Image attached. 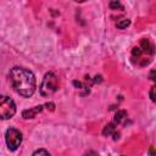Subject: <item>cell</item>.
<instances>
[{"instance_id": "1", "label": "cell", "mask_w": 156, "mask_h": 156, "mask_svg": "<svg viewBox=\"0 0 156 156\" xmlns=\"http://www.w3.org/2000/svg\"><path fill=\"white\" fill-rule=\"evenodd\" d=\"M10 80L13 89L23 98H29L34 94L37 88V79L32 71L15 66L10 71Z\"/></svg>"}, {"instance_id": "2", "label": "cell", "mask_w": 156, "mask_h": 156, "mask_svg": "<svg viewBox=\"0 0 156 156\" xmlns=\"http://www.w3.org/2000/svg\"><path fill=\"white\" fill-rule=\"evenodd\" d=\"M57 89H58V80H57L56 74L54 72H48L44 76L41 84H40V88H39L40 95L44 98L51 96L54 93H56Z\"/></svg>"}, {"instance_id": "3", "label": "cell", "mask_w": 156, "mask_h": 156, "mask_svg": "<svg viewBox=\"0 0 156 156\" xmlns=\"http://www.w3.org/2000/svg\"><path fill=\"white\" fill-rule=\"evenodd\" d=\"M16 113V104L9 96H0V117L2 119L12 118Z\"/></svg>"}, {"instance_id": "4", "label": "cell", "mask_w": 156, "mask_h": 156, "mask_svg": "<svg viewBox=\"0 0 156 156\" xmlns=\"http://www.w3.org/2000/svg\"><path fill=\"white\" fill-rule=\"evenodd\" d=\"M6 145L10 151H15L22 144V133L16 128H9L5 133Z\"/></svg>"}, {"instance_id": "5", "label": "cell", "mask_w": 156, "mask_h": 156, "mask_svg": "<svg viewBox=\"0 0 156 156\" xmlns=\"http://www.w3.org/2000/svg\"><path fill=\"white\" fill-rule=\"evenodd\" d=\"M44 106H45V105H38V106H34V107H32V108L24 110V111L22 112V117H23L24 119L34 118V117H35V116H37L38 113H40V112L43 111Z\"/></svg>"}, {"instance_id": "6", "label": "cell", "mask_w": 156, "mask_h": 156, "mask_svg": "<svg viewBox=\"0 0 156 156\" xmlns=\"http://www.w3.org/2000/svg\"><path fill=\"white\" fill-rule=\"evenodd\" d=\"M126 117H127V112H126L124 110H119V111L116 112V115H115V117H113V123H115L116 126H118V124H121V123L126 119Z\"/></svg>"}, {"instance_id": "7", "label": "cell", "mask_w": 156, "mask_h": 156, "mask_svg": "<svg viewBox=\"0 0 156 156\" xmlns=\"http://www.w3.org/2000/svg\"><path fill=\"white\" fill-rule=\"evenodd\" d=\"M116 124L112 122V123H108V124H106L105 127H104V129H102V135H105V136H111V135H113V133L116 132Z\"/></svg>"}, {"instance_id": "8", "label": "cell", "mask_w": 156, "mask_h": 156, "mask_svg": "<svg viewBox=\"0 0 156 156\" xmlns=\"http://www.w3.org/2000/svg\"><path fill=\"white\" fill-rule=\"evenodd\" d=\"M129 24H130V20H128V18H122V20H119V21L116 23V27H117L118 29H126Z\"/></svg>"}, {"instance_id": "9", "label": "cell", "mask_w": 156, "mask_h": 156, "mask_svg": "<svg viewBox=\"0 0 156 156\" xmlns=\"http://www.w3.org/2000/svg\"><path fill=\"white\" fill-rule=\"evenodd\" d=\"M110 9L111 10H124V6L118 0H111L110 1Z\"/></svg>"}, {"instance_id": "10", "label": "cell", "mask_w": 156, "mask_h": 156, "mask_svg": "<svg viewBox=\"0 0 156 156\" xmlns=\"http://www.w3.org/2000/svg\"><path fill=\"white\" fill-rule=\"evenodd\" d=\"M149 96H150L151 101L156 104V87H151V89L149 91Z\"/></svg>"}, {"instance_id": "11", "label": "cell", "mask_w": 156, "mask_h": 156, "mask_svg": "<svg viewBox=\"0 0 156 156\" xmlns=\"http://www.w3.org/2000/svg\"><path fill=\"white\" fill-rule=\"evenodd\" d=\"M35 155H50V152L45 149H39V150H35L33 152V156H35Z\"/></svg>"}, {"instance_id": "12", "label": "cell", "mask_w": 156, "mask_h": 156, "mask_svg": "<svg viewBox=\"0 0 156 156\" xmlns=\"http://www.w3.org/2000/svg\"><path fill=\"white\" fill-rule=\"evenodd\" d=\"M149 78L154 82V83H156V71H150V73H149Z\"/></svg>"}, {"instance_id": "13", "label": "cell", "mask_w": 156, "mask_h": 156, "mask_svg": "<svg viewBox=\"0 0 156 156\" xmlns=\"http://www.w3.org/2000/svg\"><path fill=\"white\" fill-rule=\"evenodd\" d=\"M45 107H46L48 110H50V111H54V110H55V104H54V102H46V104H45Z\"/></svg>"}, {"instance_id": "14", "label": "cell", "mask_w": 156, "mask_h": 156, "mask_svg": "<svg viewBox=\"0 0 156 156\" xmlns=\"http://www.w3.org/2000/svg\"><path fill=\"white\" fill-rule=\"evenodd\" d=\"M76 2H84V1H87V0H74Z\"/></svg>"}]
</instances>
